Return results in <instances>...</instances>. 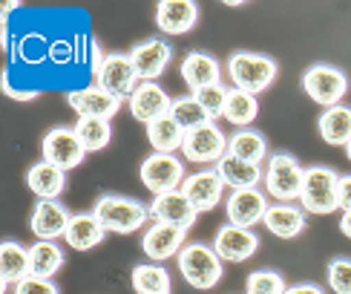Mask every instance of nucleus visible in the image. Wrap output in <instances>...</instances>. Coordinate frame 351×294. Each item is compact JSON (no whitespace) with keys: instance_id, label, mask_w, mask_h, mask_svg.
Returning <instances> with one entry per match:
<instances>
[{"instance_id":"nucleus-1","label":"nucleus","mask_w":351,"mask_h":294,"mask_svg":"<svg viewBox=\"0 0 351 294\" xmlns=\"http://www.w3.org/2000/svg\"><path fill=\"white\" fill-rule=\"evenodd\" d=\"M93 214L107 228V234H136L147 225L150 205H141L138 199L119 196V194H104L95 202Z\"/></svg>"},{"instance_id":"nucleus-22","label":"nucleus","mask_w":351,"mask_h":294,"mask_svg":"<svg viewBox=\"0 0 351 294\" xmlns=\"http://www.w3.org/2000/svg\"><path fill=\"white\" fill-rule=\"evenodd\" d=\"M29 274H32L29 248H23L14 240H3V245H0V289H3V294L21 280H26Z\"/></svg>"},{"instance_id":"nucleus-40","label":"nucleus","mask_w":351,"mask_h":294,"mask_svg":"<svg viewBox=\"0 0 351 294\" xmlns=\"http://www.w3.org/2000/svg\"><path fill=\"white\" fill-rule=\"evenodd\" d=\"M285 294H326V291L314 283H297V286H288Z\"/></svg>"},{"instance_id":"nucleus-19","label":"nucleus","mask_w":351,"mask_h":294,"mask_svg":"<svg viewBox=\"0 0 351 294\" xmlns=\"http://www.w3.org/2000/svg\"><path fill=\"white\" fill-rule=\"evenodd\" d=\"M196 216H199V211L190 205V199L182 190H170V194L153 196V202H150V219H156V223H170V225H179L187 231L196 223Z\"/></svg>"},{"instance_id":"nucleus-12","label":"nucleus","mask_w":351,"mask_h":294,"mask_svg":"<svg viewBox=\"0 0 351 294\" xmlns=\"http://www.w3.org/2000/svg\"><path fill=\"white\" fill-rule=\"evenodd\" d=\"M187 231L170 223H153L141 237V251L150 257V262H162L170 257H179V251L187 245Z\"/></svg>"},{"instance_id":"nucleus-7","label":"nucleus","mask_w":351,"mask_h":294,"mask_svg":"<svg viewBox=\"0 0 351 294\" xmlns=\"http://www.w3.org/2000/svg\"><path fill=\"white\" fill-rule=\"evenodd\" d=\"M302 90L319 107H337L348 93V78L346 72L331 67V64H314L302 72Z\"/></svg>"},{"instance_id":"nucleus-20","label":"nucleus","mask_w":351,"mask_h":294,"mask_svg":"<svg viewBox=\"0 0 351 294\" xmlns=\"http://www.w3.org/2000/svg\"><path fill=\"white\" fill-rule=\"evenodd\" d=\"M199 6L193 0H162L156 6V26L165 35H184L196 26Z\"/></svg>"},{"instance_id":"nucleus-38","label":"nucleus","mask_w":351,"mask_h":294,"mask_svg":"<svg viewBox=\"0 0 351 294\" xmlns=\"http://www.w3.org/2000/svg\"><path fill=\"white\" fill-rule=\"evenodd\" d=\"M14 294H61V289H58L52 280H40V277L29 274L26 280H21L14 286Z\"/></svg>"},{"instance_id":"nucleus-21","label":"nucleus","mask_w":351,"mask_h":294,"mask_svg":"<svg viewBox=\"0 0 351 294\" xmlns=\"http://www.w3.org/2000/svg\"><path fill=\"white\" fill-rule=\"evenodd\" d=\"M182 78L190 87V93H199L204 87L222 84V67L208 52H187L182 58Z\"/></svg>"},{"instance_id":"nucleus-6","label":"nucleus","mask_w":351,"mask_h":294,"mask_svg":"<svg viewBox=\"0 0 351 294\" xmlns=\"http://www.w3.org/2000/svg\"><path fill=\"white\" fill-rule=\"evenodd\" d=\"M302 179H305V168L294 156L291 153H274L268 159L262 185L268 188V194L276 202H297L302 196Z\"/></svg>"},{"instance_id":"nucleus-32","label":"nucleus","mask_w":351,"mask_h":294,"mask_svg":"<svg viewBox=\"0 0 351 294\" xmlns=\"http://www.w3.org/2000/svg\"><path fill=\"white\" fill-rule=\"evenodd\" d=\"M259 113V101L251 93H242V90H228V101H225V110H222V119H228L230 124H237L239 130H245L256 119Z\"/></svg>"},{"instance_id":"nucleus-42","label":"nucleus","mask_w":351,"mask_h":294,"mask_svg":"<svg viewBox=\"0 0 351 294\" xmlns=\"http://www.w3.org/2000/svg\"><path fill=\"white\" fill-rule=\"evenodd\" d=\"M346 156H348V161H351V142L346 144Z\"/></svg>"},{"instance_id":"nucleus-26","label":"nucleus","mask_w":351,"mask_h":294,"mask_svg":"<svg viewBox=\"0 0 351 294\" xmlns=\"http://www.w3.org/2000/svg\"><path fill=\"white\" fill-rule=\"evenodd\" d=\"M317 130L326 144L346 147L351 142V107L337 104V107L323 110V115H319V122H317Z\"/></svg>"},{"instance_id":"nucleus-37","label":"nucleus","mask_w":351,"mask_h":294,"mask_svg":"<svg viewBox=\"0 0 351 294\" xmlns=\"http://www.w3.org/2000/svg\"><path fill=\"white\" fill-rule=\"evenodd\" d=\"M199 104L210 113V119H216V115H222L225 110V101H228V90H225V84H213V87H204V90L199 93H190Z\"/></svg>"},{"instance_id":"nucleus-24","label":"nucleus","mask_w":351,"mask_h":294,"mask_svg":"<svg viewBox=\"0 0 351 294\" xmlns=\"http://www.w3.org/2000/svg\"><path fill=\"white\" fill-rule=\"evenodd\" d=\"M107 237V228L98 223V216L90 214H72L69 228H66V245L75 248V251H90V248L101 245Z\"/></svg>"},{"instance_id":"nucleus-41","label":"nucleus","mask_w":351,"mask_h":294,"mask_svg":"<svg viewBox=\"0 0 351 294\" xmlns=\"http://www.w3.org/2000/svg\"><path fill=\"white\" fill-rule=\"evenodd\" d=\"M340 231L351 240V211H343V216H340Z\"/></svg>"},{"instance_id":"nucleus-31","label":"nucleus","mask_w":351,"mask_h":294,"mask_svg":"<svg viewBox=\"0 0 351 294\" xmlns=\"http://www.w3.org/2000/svg\"><path fill=\"white\" fill-rule=\"evenodd\" d=\"M29 266H32V277L52 280L64 266V251L49 240H35V245L29 248Z\"/></svg>"},{"instance_id":"nucleus-3","label":"nucleus","mask_w":351,"mask_h":294,"mask_svg":"<svg viewBox=\"0 0 351 294\" xmlns=\"http://www.w3.org/2000/svg\"><path fill=\"white\" fill-rule=\"evenodd\" d=\"M179 271L184 280L193 286L208 291L213 289L219 280H222V257L216 254L213 245H204V242H187L182 251H179Z\"/></svg>"},{"instance_id":"nucleus-39","label":"nucleus","mask_w":351,"mask_h":294,"mask_svg":"<svg viewBox=\"0 0 351 294\" xmlns=\"http://www.w3.org/2000/svg\"><path fill=\"white\" fill-rule=\"evenodd\" d=\"M337 202H340V211H351V176H340Z\"/></svg>"},{"instance_id":"nucleus-29","label":"nucleus","mask_w":351,"mask_h":294,"mask_svg":"<svg viewBox=\"0 0 351 294\" xmlns=\"http://www.w3.org/2000/svg\"><path fill=\"white\" fill-rule=\"evenodd\" d=\"M228 153L233 159L247 161V165H262L265 156H268V142H265V136H262L259 130L245 127V130H237V133L230 136Z\"/></svg>"},{"instance_id":"nucleus-10","label":"nucleus","mask_w":351,"mask_h":294,"mask_svg":"<svg viewBox=\"0 0 351 294\" xmlns=\"http://www.w3.org/2000/svg\"><path fill=\"white\" fill-rule=\"evenodd\" d=\"M228 144L230 139L213 122H208L196 130H187L182 153L187 161H196V165H216V161H222L228 156Z\"/></svg>"},{"instance_id":"nucleus-35","label":"nucleus","mask_w":351,"mask_h":294,"mask_svg":"<svg viewBox=\"0 0 351 294\" xmlns=\"http://www.w3.org/2000/svg\"><path fill=\"white\" fill-rule=\"evenodd\" d=\"M285 277L280 271H271V269H259L247 277L245 283V294H285Z\"/></svg>"},{"instance_id":"nucleus-36","label":"nucleus","mask_w":351,"mask_h":294,"mask_svg":"<svg viewBox=\"0 0 351 294\" xmlns=\"http://www.w3.org/2000/svg\"><path fill=\"white\" fill-rule=\"evenodd\" d=\"M328 289L334 294H351V260L348 257H334L326 271Z\"/></svg>"},{"instance_id":"nucleus-4","label":"nucleus","mask_w":351,"mask_h":294,"mask_svg":"<svg viewBox=\"0 0 351 294\" xmlns=\"http://www.w3.org/2000/svg\"><path fill=\"white\" fill-rule=\"evenodd\" d=\"M93 72H95V87H101V90L119 101L133 98V93L138 90V81H141L133 61H130V55H121V52H107L93 67Z\"/></svg>"},{"instance_id":"nucleus-15","label":"nucleus","mask_w":351,"mask_h":294,"mask_svg":"<svg viewBox=\"0 0 351 294\" xmlns=\"http://www.w3.org/2000/svg\"><path fill=\"white\" fill-rule=\"evenodd\" d=\"M213 248H216V254L222 260H228V262H245V260H251L256 254L259 237L251 228H239V225L228 223V225H222L216 231Z\"/></svg>"},{"instance_id":"nucleus-5","label":"nucleus","mask_w":351,"mask_h":294,"mask_svg":"<svg viewBox=\"0 0 351 294\" xmlns=\"http://www.w3.org/2000/svg\"><path fill=\"white\" fill-rule=\"evenodd\" d=\"M337 185L340 176L337 170H331L326 165H311L305 168V179H302V211L308 214H331L340 208L337 202Z\"/></svg>"},{"instance_id":"nucleus-14","label":"nucleus","mask_w":351,"mask_h":294,"mask_svg":"<svg viewBox=\"0 0 351 294\" xmlns=\"http://www.w3.org/2000/svg\"><path fill=\"white\" fill-rule=\"evenodd\" d=\"M130 61H133L141 81H156L173 61V49L162 38H147L130 49Z\"/></svg>"},{"instance_id":"nucleus-16","label":"nucleus","mask_w":351,"mask_h":294,"mask_svg":"<svg viewBox=\"0 0 351 294\" xmlns=\"http://www.w3.org/2000/svg\"><path fill=\"white\" fill-rule=\"evenodd\" d=\"M170 107L173 98L156 81H141L133 98H130V113L141 124H153L156 119H165V115H170Z\"/></svg>"},{"instance_id":"nucleus-9","label":"nucleus","mask_w":351,"mask_h":294,"mask_svg":"<svg viewBox=\"0 0 351 294\" xmlns=\"http://www.w3.org/2000/svg\"><path fill=\"white\" fill-rule=\"evenodd\" d=\"M40 156L43 161H49V165L61 168L64 173L84 165V156H86V147L81 144L75 127H52L47 136L40 142Z\"/></svg>"},{"instance_id":"nucleus-34","label":"nucleus","mask_w":351,"mask_h":294,"mask_svg":"<svg viewBox=\"0 0 351 294\" xmlns=\"http://www.w3.org/2000/svg\"><path fill=\"white\" fill-rule=\"evenodd\" d=\"M170 119H176L184 130H196V127H202V124L213 122V119H210V113L204 110L193 95L176 98V101H173V107H170Z\"/></svg>"},{"instance_id":"nucleus-17","label":"nucleus","mask_w":351,"mask_h":294,"mask_svg":"<svg viewBox=\"0 0 351 294\" xmlns=\"http://www.w3.org/2000/svg\"><path fill=\"white\" fill-rule=\"evenodd\" d=\"M69 219L72 214L64 208L61 202H55V199H40L35 205V211H32V219H29V228H32V234L38 240H61L66 237V228H69Z\"/></svg>"},{"instance_id":"nucleus-8","label":"nucleus","mask_w":351,"mask_h":294,"mask_svg":"<svg viewBox=\"0 0 351 294\" xmlns=\"http://www.w3.org/2000/svg\"><path fill=\"white\" fill-rule=\"evenodd\" d=\"M138 179L153 196H162V194H170V190H182L187 173L182 159H176L173 153H150L141 161Z\"/></svg>"},{"instance_id":"nucleus-13","label":"nucleus","mask_w":351,"mask_h":294,"mask_svg":"<svg viewBox=\"0 0 351 294\" xmlns=\"http://www.w3.org/2000/svg\"><path fill=\"white\" fill-rule=\"evenodd\" d=\"M222 190H225V179L219 176L216 168L210 170H199V173H190L184 185H182V194L190 199V205L204 214V211H213L219 202H222Z\"/></svg>"},{"instance_id":"nucleus-25","label":"nucleus","mask_w":351,"mask_h":294,"mask_svg":"<svg viewBox=\"0 0 351 294\" xmlns=\"http://www.w3.org/2000/svg\"><path fill=\"white\" fill-rule=\"evenodd\" d=\"M26 185L38 199H55V196H61V190L66 188V173L40 159L38 165L26 170Z\"/></svg>"},{"instance_id":"nucleus-27","label":"nucleus","mask_w":351,"mask_h":294,"mask_svg":"<svg viewBox=\"0 0 351 294\" xmlns=\"http://www.w3.org/2000/svg\"><path fill=\"white\" fill-rule=\"evenodd\" d=\"M130 286L136 294H173L170 271L162 269L158 262H138L130 274Z\"/></svg>"},{"instance_id":"nucleus-2","label":"nucleus","mask_w":351,"mask_h":294,"mask_svg":"<svg viewBox=\"0 0 351 294\" xmlns=\"http://www.w3.org/2000/svg\"><path fill=\"white\" fill-rule=\"evenodd\" d=\"M228 76L233 81V90L256 95L276 81V61L259 52H233L228 58Z\"/></svg>"},{"instance_id":"nucleus-23","label":"nucleus","mask_w":351,"mask_h":294,"mask_svg":"<svg viewBox=\"0 0 351 294\" xmlns=\"http://www.w3.org/2000/svg\"><path fill=\"white\" fill-rule=\"evenodd\" d=\"M262 225H265L274 237L280 240H294L305 231V211L297 208L294 202H276L268 208L265 219H262Z\"/></svg>"},{"instance_id":"nucleus-33","label":"nucleus","mask_w":351,"mask_h":294,"mask_svg":"<svg viewBox=\"0 0 351 294\" xmlns=\"http://www.w3.org/2000/svg\"><path fill=\"white\" fill-rule=\"evenodd\" d=\"M75 133L81 139V144L86 147V153H98L104 150L112 139V130H110V122L104 119H78L75 122Z\"/></svg>"},{"instance_id":"nucleus-18","label":"nucleus","mask_w":351,"mask_h":294,"mask_svg":"<svg viewBox=\"0 0 351 294\" xmlns=\"http://www.w3.org/2000/svg\"><path fill=\"white\" fill-rule=\"evenodd\" d=\"M66 104L78 113V119H104V122H110L121 110V101L104 93L101 87H84V90L69 93Z\"/></svg>"},{"instance_id":"nucleus-28","label":"nucleus","mask_w":351,"mask_h":294,"mask_svg":"<svg viewBox=\"0 0 351 294\" xmlns=\"http://www.w3.org/2000/svg\"><path fill=\"white\" fill-rule=\"evenodd\" d=\"M213 168L225 179V185L233 188V190H239V188H256L262 179H265V170H262L259 165H247V161H242V159H233L230 153L222 161H216Z\"/></svg>"},{"instance_id":"nucleus-11","label":"nucleus","mask_w":351,"mask_h":294,"mask_svg":"<svg viewBox=\"0 0 351 294\" xmlns=\"http://www.w3.org/2000/svg\"><path fill=\"white\" fill-rule=\"evenodd\" d=\"M268 196L265 190L259 188H239V190H230V196L225 199V214H228V223L230 225H239V228H254L259 225L268 214Z\"/></svg>"},{"instance_id":"nucleus-30","label":"nucleus","mask_w":351,"mask_h":294,"mask_svg":"<svg viewBox=\"0 0 351 294\" xmlns=\"http://www.w3.org/2000/svg\"><path fill=\"white\" fill-rule=\"evenodd\" d=\"M184 133H187V130L176 119H170V115H165V119H156L153 124H147V142L153 144L156 153H176V150H182Z\"/></svg>"}]
</instances>
